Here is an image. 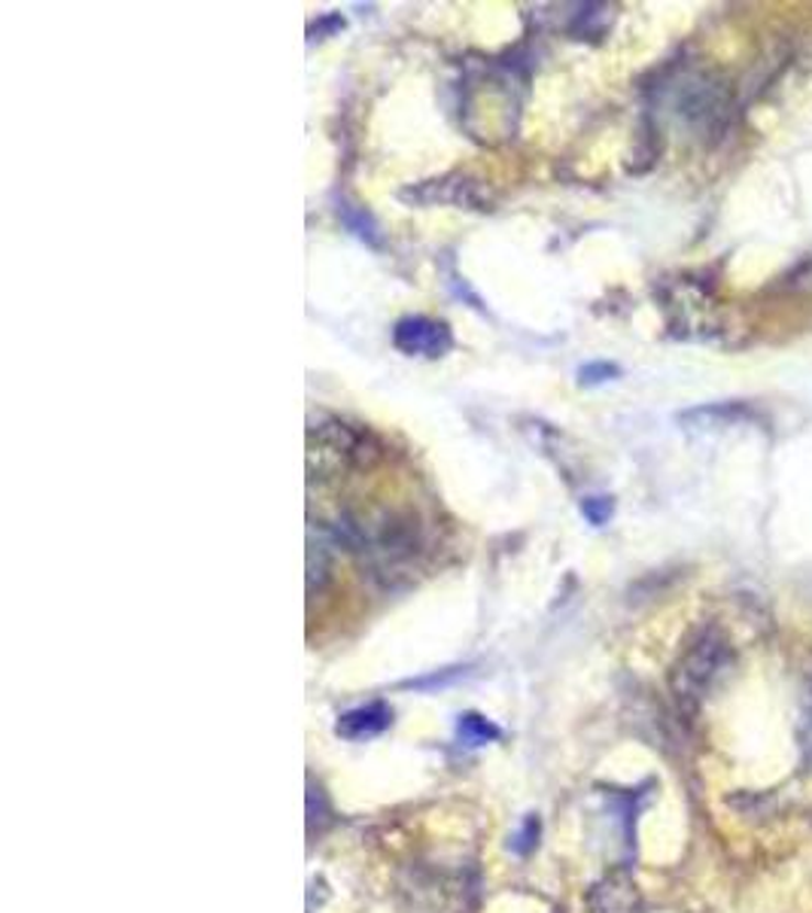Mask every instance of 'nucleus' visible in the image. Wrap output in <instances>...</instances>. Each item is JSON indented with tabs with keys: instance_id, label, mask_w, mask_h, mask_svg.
<instances>
[{
	"instance_id": "obj_13",
	"label": "nucleus",
	"mask_w": 812,
	"mask_h": 913,
	"mask_svg": "<svg viewBox=\"0 0 812 913\" xmlns=\"http://www.w3.org/2000/svg\"><path fill=\"white\" fill-rule=\"evenodd\" d=\"M338 27H344V19L341 15H323L316 25H311V41H314V34H326V31H338Z\"/></svg>"
},
{
	"instance_id": "obj_6",
	"label": "nucleus",
	"mask_w": 812,
	"mask_h": 913,
	"mask_svg": "<svg viewBox=\"0 0 812 913\" xmlns=\"http://www.w3.org/2000/svg\"><path fill=\"white\" fill-rule=\"evenodd\" d=\"M752 411L746 405H703V409H691L681 414V424H688L691 430H707V426H727L748 421Z\"/></svg>"
},
{
	"instance_id": "obj_9",
	"label": "nucleus",
	"mask_w": 812,
	"mask_h": 913,
	"mask_svg": "<svg viewBox=\"0 0 812 913\" xmlns=\"http://www.w3.org/2000/svg\"><path fill=\"white\" fill-rule=\"evenodd\" d=\"M341 220H344V225L354 232L356 238L368 241V244H378V225H375V220H371L366 211H351V208H344V211H341Z\"/></svg>"
},
{
	"instance_id": "obj_12",
	"label": "nucleus",
	"mask_w": 812,
	"mask_h": 913,
	"mask_svg": "<svg viewBox=\"0 0 812 913\" xmlns=\"http://www.w3.org/2000/svg\"><path fill=\"white\" fill-rule=\"evenodd\" d=\"M536 844H538V820L536 816H526L524 825H521V832L514 834V840H511V849H514L518 856H526V853L536 847Z\"/></svg>"
},
{
	"instance_id": "obj_3",
	"label": "nucleus",
	"mask_w": 812,
	"mask_h": 913,
	"mask_svg": "<svg viewBox=\"0 0 812 913\" xmlns=\"http://www.w3.org/2000/svg\"><path fill=\"white\" fill-rule=\"evenodd\" d=\"M731 646L721 636V631L707 627L685 646L681 658L672 667V691L685 706H697L715 689L721 676L731 667Z\"/></svg>"
},
{
	"instance_id": "obj_5",
	"label": "nucleus",
	"mask_w": 812,
	"mask_h": 913,
	"mask_svg": "<svg viewBox=\"0 0 812 913\" xmlns=\"http://www.w3.org/2000/svg\"><path fill=\"white\" fill-rule=\"evenodd\" d=\"M390 722H393V710L383 701H371L341 715L335 734L344 741H368V737H378L380 731L390 728Z\"/></svg>"
},
{
	"instance_id": "obj_4",
	"label": "nucleus",
	"mask_w": 812,
	"mask_h": 913,
	"mask_svg": "<svg viewBox=\"0 0 812 913\" xmlns=\"http://www.w3.org/2000/svg\"><path fill=\"white\" fill-rule=\"evenodd\" d=\"M393 345L405 357L435 359L445 357L447 350L454 347V332H451L445 320L411 314V318H402L393 326Z\"/></svg>"
},
{
	"instance_id": "obj_7",
	"label": "nucleus",
	"mask_w": 812,
	"mask_h": 913,
	"mask_svg": "<svg viewBox=\"0 0 812 913\" xmlns=\"http://www.w3.org/2000/svg\"><path fill=\"white\" fill-rule=\"evenodd\" d=\"M457 737L466 746H485L502 737V731L481 713H463L457 719Z\"/></svg>"
},
{
	"instance_id": "obj_1",
	"label": "nucleus",
	"mask_w": 812,
	"mask_h": 913,
	"mask_svg": "<svg viewBox=\"0 0 812 913\" xmlns=\"http://www.w3.org/2000/svg\"><path fill=\"white\" fill-rule=\"evenodd\" d=\"M380 454V442L368 430H356L335 417L320 421L308 430V481L329 485L347 478L375 464Z\"/></svg>"
},
{
	"instance_id": "obj_8",
	"label": "nucleus",
	"mask_w": 812,
	"mask_h": 913,
	"mask_svg": "<svg viewBox=\"0 0 812 913\" xmlns=\"http://www.w3.org/2000/svg\"><path fill=\"white\" fill-rule=\"evenodd\" d=\"M326 579H329L326 548L311 539V545H308V594L314 597V588L320 591Z\"/></svg>"
},
{
	"instance_id": "obj_15",
	"label": "nucleus",
	"mask_w": 812,
	"mask_h": 913,
	"mask_svg": "<svg viewBox=\"0 0 812 913\" xmlns=\"http://www.w3.org/2000/svg\"><path fill=\"white\" fill-rule=\"evenodd\" d=\"M807 749H810V758H812V706H810V737H807Z\"/></svg>"
},
{
	"instance_id": "obj_14",
	"label": "nucleus",
	"mask_w": 812,
	"mask_h": 913,
	"mask_svg": "<svg viewBox=\"0 0 812 913\" xmlns=\"http://www.w3.org/2000/svg\"><path fill=\"white\" fill-rule=\"evenodd\" d=\"M791 280H794L798 287H812V263L800 265V271Z\"/></svg>"
},
{
	"instance_id": "obj_2",
	"label": "nucleus",
	"mask_w": 812,
	"mask_h": 913,
	"mask_svg": "<svg viewBox=\"0 0 812 913\" xmlns=\"http://www.w3.org/2000/svg\"><path fill=\"white\" fill-rule=\"evenodd\" d=\"M669 107L700 137H719L734 116V101L727 86L709 70H688L669 86Z\"/></svg>"
},
{
	"instance_id": "obj_10",
	"label": "nucleus",
	"mask_w": 812,
	"mask_h": 913,
	"mask_svg": "<svg viewBox=\"0 0 812 913\" xmlns=\"http://www.w3.org/2000/svg\"><path fill=\"white\" fill-rule=\"evenodd\" d=\"M581 515L593 527H603L609 524V517L615 515V503H612V497H588V500H581Z\"/></svg>"
},
{
	"instance_id": "obj_11",
	"label": "nucleus",
	"mask_w": 812,
	"mask_h": 913,
	"mask_svg": "<svg viewBox=\"0 0 812 913\" xmlns=\"http://www.w3.org/2000/svg\"><path fill=\"white\" fill-rule=\"evenodd\" d=\"M618 375H621V369L615 363H588V366L578 369V381L585 387H597L605 385V381H615Z\"/></svg>"
}]
</instances>
